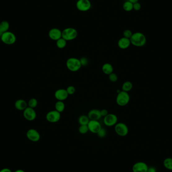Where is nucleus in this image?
Segmentation results:
<instances>
[{"instance_id":"1a4fd4ad","label":"nucleus","mask_w":172,"mask_h":172,"mask_svg":"<svg viewBox=\"0 0 172 172\" xmlns=\"http://www.w3.org/2000/svg\"><path fill=\"white\" fill-rule=\"evenodd\" d=\"M76 8L81 12H86L91 8V3L90 0H78L76 3Z\"/></svg>"},{"instance_id":"f03ea898","label":"nucleus","mask_w":172,"mask_h":172,"mask_svg":"<svg viewBox=\"0 0 172 172\" xmlns=\"http://www.w3.org/2000/svg\"><path fill=\"white\" fill-rule=\"evenodd\" d=\"M67 68L72 72H76L81 68L82 65L80 59L76 57H70L66 62Z\"/></svg>"},{"instance_id":"c9c22d12","label":"nucleus","mask_w":172,"mask_h":172,"mask_svg":"<svg viewBox=\"0 0 172 172\" xmlns=\"http://www.w3.org/2000/svg\"><path fill=\"white\" fill-rule=\"evenodd\" d=\"M147 172H157L156 169L153 167H148Z\"/></svg>"},{"instance_id":"72a5a7b5","label":"nucleus","mask_w":172,"mask_h":172,"mask_svg":"<svg viewBox=\"0 0 172 172\" xmlns=\"http://www.w3.org/2000/svg\"><path fill=\"white\" fill-rule=\"evenodd\" d=\"M140 8H141V5L139 2L133 4V9L135 10V11H139L140 9Z\"/></svg>"},{"instance_id":"b1692460","label":"nucleus","mask_w":172,"mask_h":172,"mask_svg":"<svg viewBox=\"0 0 172 172\" xmlns=\"http://www.w3.org/2000/svg\"><path fill=\"white\" fill-rule=\"evenodd\" d=\"M67 41L61 37L56 41V46L60 49H63L67 46Z\"/></svg>"},{"instance_id":"ddd939ff","label":"nucleus","mask_w":172,"mask_h":172,"mask_svg":"<svg viewBox=\"0 0 172 172\" xmlns=\"http://www.w3.org/2000/svg\"><path fill=\"white\" fill-rule=\"evenodd\" d=\"M55 97L57 101H64L68 98V96L67 90L64 89H60L55 92Z\"/></svg>"},{"instance_id":"e433bc0d","label":"nucleus","mask_w":172,"mask_h":172,"mask_svg":"<svg viewBox=\"0 0 172 172\" xmlns=\"http://www.w3.org/2000/svg\"><path fill=\"white\" fill-rule=\"evenodd\" d=\"M0 172H12L11 170L9 169L5 168L1 170L0 171Z\"/></svg>"},{"instance_id":"7ed1b4c3","label":"nucleus","mask_w":172,"mask_h":172,"mask_svg":"<svg viewBox=\"0 0 172 172\" xmlns=\"http://www.w3.org/2000/svg\"><path fill=\"white\" fill-rule=\"evenodd\" d=\"M78 32L74 28L68 27L62 31V38L66 41L73 40L77 37Z\"/></svg>"},{"instance_id":"f3484780","label":"nucleus","mask_w":172,"mask_h":172,"mask_svg":"<svg viewBox=\"0 0 172 172\" xmlns=\"http://www.w3.org/2000/svg\"><path fill=\"white\" fill-rule=\"evenodd\" d=\"M130 39L126 38L124 37L119 39V40L118 42V46L120 49L122 50H126L130 46Z\"/></svg>"},{"instance_id":"6ab92c4d","label":"nucleus","mask_w":172,"mask_h":172,"mask_svg":"<svg viewBox=\"0 0 172 172\" xmlns=\"http://www.w3.org/2000/svg\"><path fill=\"white\" fill-rule=\"evenodd\" d=\"M102 70L103 73L106 75H109L113 73V67L109 63H106L103 64L102 68Z\"/></svg>"},{"instance_id":"4c0bfd02","label":"nucleus","mask_w":172,"mask_h":172,"mask_svg":"<svg viewBox=\"0 0 172 172\" xmlns=\"http://www.w3.org/2000/svg\"><path fill=\"white\" fill-rule=\"evenodd\" d=\"M128 1L130 2L131 3H132V4H134V3L138 2L139 0H128Z\"/></svg>"},{"instance_id":"ea45409f","label":"nucleus","mask_w":172,"mask_h":172,"mask_svg":"<svg viewBox=\"0 0 172 172\" xmlns=\"http://www.w3.org/2000/svg\"><path fill=\"white\" fill-rule=\"evenodd\" d=\"M3 32H2L0 30V37H1L2 35L3 34Z\"/></svg>"},{"instance_id":"4be33fe9","label":"nucleus","mask_w":172,"mask_h":172,"mask_svg":"<svg viewBox=\"0 0 172 172\" xmlns=\"http://www.w3.org/2000/svg\"><path fill=\"white\" fill-rule=\"evenodd\" d=\"M90 119L88 116L85 115H82L79 117L78 118V122L80 126L81 125H88Z\"/></svg>"},{"instance_id":"412c9836","label":"nucleus","mask_w":172,"mask_h":172,"mask_svg":"<svg viewBox=\"0 0 172 172\" xmlns=\"http://www.w3.org/2000/svg\"><path fill=\"white\" fill-rule=\"evenodd\" d=\"M133 85L130 81H126L122 86V91L128 92L132 90Z\"/></svg>"},{"instance_id":"4468645a","label":"nucleus","mask_w":172,"mask_h":172,"mask_svg":"<svg viewBox=\"0 0 172 172\" xmlns=\"http://www.w3.org/2000/svg\"><path fill=\"white\" fill-rule=\"evenodd\" d=\"M148 165L143 161H139L135 163L132 167L133 172H147Z\"/></svg>"},{"instance_id":"0eeeda50","label":"nucleus","mask_w":172,"mask_h":172,"mask_svg":"<svg viewBox=\"0 0 172 172\" xmlns=\"http://www.w3.org/2000/svg\"><path fill=\"white\" fill-rule=\"evenodd\" d=\"M103 122L107 126H113L118 123L117 116L114 114L109 113L104 117Z\"/></svg>"},{"instance_id":"2eb2a0df","label":"nucleus","mask_w":172,"mask_h":172,"mask_svg":"<svg viewBox=\"0 0 172 172\" xmlns=\"http://www.w3.org/2000/svg\"><path fill=\"white\" fill-rule=\"evenodd\" d=\"M48 36L51 40L57 41L62 37V31L57 28H52L48 32Z\"/></svg>"},{"instance_id":"dca6fc26","label":"nucleus","mask_w":172,"mask_h":172,"mask_svg":"<svg viewBox=\"0 0 172 172\" xmlns=\"http://www.w3.org/2000/svg\"><path fill=\"white\" fill-rule=\"evenodd\" d=\"M88 117L90 120H98L101 118L100 110L94 109L89 112L88 114Z\"/></svg>"},{"instance_id":"a878e982","label":"nucleus","mask_w":172,"mask_h":172,"mask_svg":"<svg viewBox=\"0 0 172 172\" xmlns=\"http://www.w3.org/2000/svg\"><path fill=\"white\" fill-rule=\"evenodd\" d=\"M9 28V24L8 22L4 21L0 23V30L3 33L7 32Z\"/></svg>"},{"instance_id":"bb28decb","label":"nucleus","mask_w":172,"mask_h":172,"mask_svg":"<svg viewBox=\"0 0 172 172\" xmlns=\"http://www.w3.org/2000/svg\"><path fill=\"white\" fill-rule=\"evenodd\" d=\"M37 105L38 101L35 98H31V99L29 100V101L28 102V107L33 108V109L36 108Z\"/></svg>"},{"instance_id":"7c9ffc66","label":"nucleus","mask_w":172,"mask_h":172,"mask_svg":"<svg viewBox=\"0 0 172 172\" xmlns=\"http://www.w3.org/2000/svg\"><path fill=\"white\" fill-rule=\"evenodd\" d=\"M98 136H99L100 138H104L105 137L106 135H107V131L104 128L102 127L101 129L99 130V132H98Z\"/></svg>"},{"instance_id":"f704fd0d","label":"nucleus","mask_w":172,"mask_h":172,"mask_svg":"<svg viewBox=\"0 0 172 172\" xmlns=\"http://www.w3.org/2000/svg\"><path fill=\"white\" fill-rule=\"evenodd\" d=\"M100 112H101L102 117L103 116L104 117L109 114L108 110L107 109H103L100 110Z\"/></svg>"},{"instance_id":"473e14b6","label":"nucleus","mask_w":172,"mask_h":172,"mask_svg":"<svg viewBox=\"0 0 172 172\" xmlns=\"http://www.w3.org/2000/svg\"><path fill=\"white\" fill-rule=\"evenodd\" d=\"M80 60L82 67H86V66L88 65L89 61H88V59L86 57H82L81 59H80Z\"/></svg>"},{"instance_id":"39448f33","label":"nucleus","mask_w":172,"mask_h":172,"mask_svg":"<svg viewBox=\"0 0 172 172\" xmlns=\"http://www.w3.org/2000/svg\"><path fill=\"white\" fill-rule=\"evenodd\" d=\"M115 131L119 136L124 137L128 135V127L123 122H118L115 126Z\"/></svg>"},{"instance_id":"9b49d317","label":"nucleus","mask_w":172,"mask_h":172,"mask_svg":"<svg viewBox=\"0 0 172 172\" xmlns=\"http://www.w3.org/2000/svg\"><path fill=\"white\" fill-rule=\"evenodd\" d=\"M23 116L28 121H33L36 118V113L33 108L27 107L23 111Z\"/></svg>"},{"instance_id":"5701e85b","label":"nucleus","mask_w":172,"mask_h":172,"mask_svg":"<svg viewBox=\"0 0 172 172\" xmlns=\"http://www.w3.org/2000/svg\"><path fill=\"white\" fill-rule=\"evenodd\" d=\"M163 165L165 169L170 171H172V158L168 157L165 159L164 161Z\"/></svg>"},{"instance_id":"c756f323","label":"nucleus","mask_w":172,"mask_h":172,"mask_svg":"<svg viewBox=\"0 0 172 172\" xmlns=\"http://www.w3.org/2000/svg\"><path fill=\"white\" fill-rule=\"evenodd\" d=\"M132 31L129 29H126L123 31V35L124 37L126 38L130 39L132 36Z\"/></svg>"},{"instance_id":"20e7f679","label":"nucleus","mask_w":172,"mask_h":172,"mask_svg":"<svg viewBox=\"0 0 172 172\" xmlns=\"http://www.w3.org/2000/svg\"><path fill=\"white\" fill-rule=\"evenodd\" d=\"M130 99L128 92L121 91L119 92L116 97V103L120 106H125L129 103Z\"/></svg>"},{"instance_id":"9d476101","label":"nucleus","mask_w":172,"mask_h":172,"mask_svg":"<svg viewBox=\"0 0 172 172\" xmlns=\"http://www.w3.org/2000/svg\"><path fill=\"white\" fill-rule=\"evenodd\" d=\"M88 126L90 131L95 134H97L102 128L101 125L98 120H90Z\"/></svg>"},{"instance_id":"6e6552de","label":"nucleus","mask_w":172,"mask_h":172,"mask_svg":"<svg viewBox=\"0 0 172 172\" xmlns=\"http://www.w3.org/2000/svg\"><path fill=\"white\" fill-rule=\"evenodd\" d=\"M61 118V114L60 113L55 110L48 112L46 115V119L47 121L50 123H56L59 122Z\"/></svg>"},{"instance_id":"f8f14e48","label":"nucleus","mask_w":172,"mask_h":172,"mask_svg":"<svg viewBox=\"0 0 172 172\" xmlns=\"http://www.w3.org/2000/svg\"><path fill=\"white\" fill-rule=\"evenodd\" d=\"M26 136L28 139L33 142H37L40 140V135L35 129H30L27 131Z\"/></svg>"},{"instance_id":"423d86ee","label":"nucleus","mask_w":172,"mask_h":172,"mask_svg":"<svg viewBox=\"0 0 172 172\" xmlns=\"http://www.w3.org/2000/svg\"><path fill=\"white\" fill-rule=\"evenodd\" d=\"M1 40L5 44L11 45L16 42V37L15 34L11 32H4L1 37Z\"/></svg>"},{"instance_id":"a211bd4d","label":"nucleus","mask_w":172,"mask_h":172,"mask_svg":"<svg viewBox=\"0 0 172 172\" xmlns=\"http://www.w3.org/2000/svg\"><path fill=\"white\" fill-rule=\"evenodd\" d=\"M15 107L18 110L24 111L28 107V103L23 99H19L15 102Z\"/></svg>"},{"instance_id":"cd10ccee","label":"nucleus","mask_w":172,"mask_h":172,"mask_svg":"<svg viewBox=\"0 0 172 172\" xmlns=\"http://www.w3.org/2000/svg\"><path fill=\"white\" fill-rule=\"evenodd\" d=\"M89 131L88 125H81L79 127V131L82 135L87 134Z\"/></svg>"},{"instance_id":"58836bf2","label":"nucleus","mask_w":172,"mask_h":172,"mask_svg":"<svg viewBox=\"0 0 172 172\" xmlns=\"http://www.w3.org/2000/svg\"><path fill=\"white\" fill-rule=\"evenodd\" d=\"M15 172H24L23 170H16Z\"/></svg>"},{"instance_id":"2f4dec72","label":"nucleus","mask_w":172,"mask_h":172,"mask_svg":"<svg viewBox=\"0 0 172 172\" xmlns=\"http://www.w3.org/2000/svg\"><path fill=\"white\" fill-rule=\"evenodd\" d=\"M67 91L68 95H72L75 94L76 92V89L73 86H69L67 88Z\"/></svg>"},{"instance_id":"c85d7f7f","label":"nucleus","mask_w":172,"mask_h":172,"mask_svg":"<svg viewBox=\"0 0 172 172\" xmlns=\"http://www.w3.org/2000/svg\"><path fill=\"white\" fill-rule=\"evenodd\" d=\"M108 77L109 80L112 82V83H115L118 80V76L117 75H116V73H112L111 74L108 75Z\"/></svg>"},{"instance_id":"aec40b11","label":"nucleus","mask_w":172,"mask_h":172,"mask_svg":"<svg viewBox=\"0 0 172 172\" xmlns=\"http://www.w3.org/2000/svg\"><path fill=\"white\" fill-rule=\"evenodd\" d=\"M65 107V104L63 101H57L55 104V110L60 113L64 111Z\"/></svg>"},{"instance_id":"393cba45","label":"nucleus","mask_w":172,"mask_h":172,"mask_svg":"<svg viewBox=\"0 0 172 172\" xmlns=\"http://www.w3.org/2000/svg\"><path fill=\"white\" fill-rule=\"evenodd\" d=\"M123 9L124 11L126 12H130L133 10V4L131 3L130 2L127 1L124 2L123 4Z\"/></svg>"},{"instance_id":"f257e3e1","label":"nucleus","mask_w":172,"mask_h":172,"mask_svg":"<svg viewBox=\"0 0 172 172\" xmlns=\"http://www.w3.org/2000/svg\"><path fill=\"white\" fill-rule=\"evenodd\" d=\"M131 44L136 47H143L147 42V38L141 32H135L133 33L130 38Z\"/></svg>"}]
</instances>
